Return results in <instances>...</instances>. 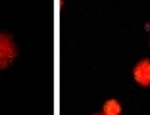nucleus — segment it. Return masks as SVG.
<instances>
[{"mask_svg":"<svg viewBox=\"0 0 150 115\" xmlns=\"http://www.w3.org/2000/svg\"><path fill=\"white\" fill-rule=\"evenodd\" d=\"M96 115H102V113H96Z\"/></svg>","mask_w":150,"mask_h":115,"instance_id":"obj_4","label":"nucleus"},{"mask_svg":"<svg viewBox=\"0 0 150 115\" xmlns=\"http://www.w3.org/2000/svg\"><path fill=\"white\" fill-rule=\"evenodd\" d=\"M18 56V48L13 44L12 36L0 33V69H6Z\"/></svg>","mask_w":150,"mask_h":115,"instance_id":"obj_1","label":"nucleus"},{"mask_svg":"<svg viewBox=\"0 0 150 115\" xmlns=\"http://www.w3.org/2000/svg\"><path fill=\"white\" fill-rule=\"evenodd\" d=\"M119 113H121V104H119L117 100H108V102L104 104L102 115H119Z\"/></svg>","mask_w":150,"mask_h":115,"instance_id":"obj_3","label":"nucleus"},{"mask_svg":"<svg viewBox=\"0 0 150 115\" xmlns=\"http://www.w3.org/2000/svg\"><path fill=\"white\" fill-rule=\"evenodd\" d=\"M133 77L141 86H150V60L139 62L135 71H133Z\"/></svg>","mask_w":150,"mask_h":115,"instance_id":"obj_2","label":"nucleus"}]
</instances>
